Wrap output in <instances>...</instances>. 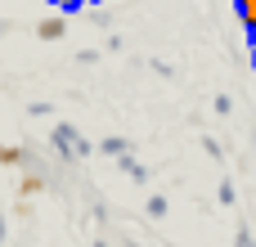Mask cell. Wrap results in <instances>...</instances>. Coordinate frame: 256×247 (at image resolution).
Wrapping results in <instances>:
<instances>
[{"label": "cell", "instance_id": "cell-1", "mask_svg": "<svg viewBox=\"0 0 256 247\" xmlns=\"http://www.w3.org/2000/svg\"><path fill=\"white\" fill-rule=\"evenodd\" d=\"M36 32H40V40H58V36H63V18H45Z\"/></svg>", "mask_w": 256, "mask_h": 247}, {"label": "cell", "instance_id": "cell-2", "mask_svg": "<svg viewBox=\"0 0 256 247\" xmlns=\"http://www.w3.org/2000/svg\"><path fill=\"white\" fill-rule=\"evenodd\" d=\"M238 18L248 32H256V0H238Z\"/></svg>", "mask_w": 256, "mask_h": 247}, {"label": "cell", "instance_id": "cell-3", "mask_svg": "<svg viewBox=\"0 0 256 247\" xmlns=\"http://www.w3.org/2000/svg\"><path fill=\"white\" fill-rule=\"evenodd\" d=\"M99 148H104V153H126V140H104Z\"/></svg>", "mask_w": 256, "mask_h": 247}, {"label": "cell", "instance_id": "cell-4", "mask_svg": "<svg viewBox=\"0 0 256 247\" xmlns=\"http://www.w3.org/2000/svg\"><path fill=\"white\" fill-rule=\"evenodd\" d=\"M58 9H81V4H90V0H54Z\"/></svg>", "mask_w": 256, "mask_h": 247}, {"label": "cell", "instance_id": "cell-5", "mask_svg": "<svg viewBox=\"0 0 256 247\" xmlns=\"http://www.w3.org/2000/svg\"><path fill=\"white\" fill-rule=\"evenodd\" d=\"M252 54H256V32H252Z\"/></svg>", "mask_w": 256, "mask_h": 247}]
</instances>
